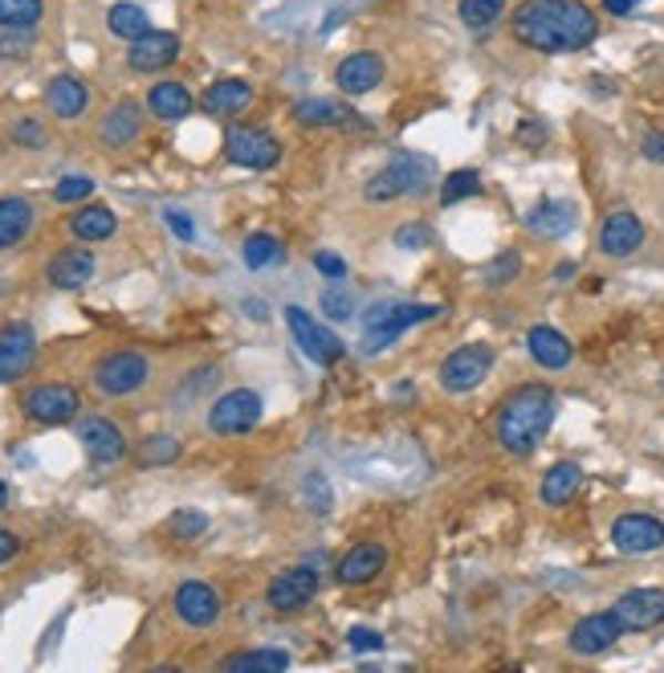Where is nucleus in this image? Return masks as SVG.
Listing matches in <instances>:
<instances>
[{
  "instance_id": "nucleus-48",
  "label": "nucleus",
  "mask_w": 664,
  "mask_h": 673,
  "mask_svg": "<svg viewBox=\"0 0 664 673\" xmlns=\"http://www.w3.org/2000/svg\"><path fill=\"white\" fill-rule=\"evenodd\" d=\"M13 140L21 143V147H41V143H45V131H41L38 119H21L13 128Z\"/></svg>"
},
{
  "instance_id": "nucleus-34",
  "label": "nucleus",
  "mask_w": 664,
  "mask_h": 673,
  "mask_svg": "<svg viewBox=\"0 0 664 673\" xmlns=\"http://www.w3.org/2000/svg\"><path fill=\"white\" fill-rule=\"evenodd\" d=\"M505 13V0H461L457 4V17L469 33H489V29L502 21Z\"/></svg>"
},
{
  "instance_id": "nucleus-6",
  "label": "nucleus",
  "mask_w": 664,
  "mask_h": 673,
  "mask_svg": "<svg viewBox=\"0 0 664 673\" xmlns=\"http://www.w3.org/2000/svg\"><path fill=\"white\" fill-rule=\"evenodd\" d=\"M289 323V335H294V344L302 347V356L310 359V364H318V368H330V364H339L343 356V339L335 335V330H326L323 323L314 315H306L302 306H286L282 310Z\"/></svg>"
},
{
  "instance_id": "nucleus-12",
  "label": "nucleus",
  "mask_w": 664,
  "mask_h": 673,
  "mask_svg": "<svg viewBox=\"0 0 664 673\" xmlns=\"http://www.w3.org/2000/svg\"><path fill=\"white\" fill-rule=\"evenodd\" d=\"M624 633H648L664 621V588H632L612 604Z\"/></svg>"
},
{
  "instance_id": "nucleus-41",
  "label": "nucleus",
  "mask_w": 664,
  "mask_h": 673,
  "mask_svg": "<svg viewBox=\"0 0 664 673\" xmlns=\"http://www.w3.org/2000/svg\"><path fill=\"white\" fill-rule=\"evenodd\" d=\"M518 269H522V257H518L514 249H505V254H498L486 266V286H505V282H514Z\"/></svg>"
},
{
  "instance_id": "nucleus-51",
  "label": "nucleus",
  "mask_w": 664,
  "mask_h": 673,
  "mask_svg": "<svg viewBox=\"0 0 664 673\" xmlns=\"http://www.w3.org/2000/svg\"><path fill=\"white\" fill-rule=\"evenodd\" d=\"M21 551V543H17V534L13 531H0V563H9V559Z\"/></svg>"
},
{
  "instance_id": "nucleus-3",
  "label": "nucleus",
  "mask_w": 664,
  "mask_h": 673,
  "mask_svg": "<svg viewBox=\"0 0 664 673\" xmlns=\"http://www.w3.org/2000/svg\"><path fill=\"white\" fill-rule=\"evenodd\" d=\"M437 184V164L420 152H396L388 160V167L371 176V184L364 188L367 201L376 204H388V201H400V196H425L432 192Z\"/></svg>"
},
{
  "instance_id": "nucleus-54",
  "label": "nucleus",
  "mask_w": 664,
  "mask_h": 673,
  "mask_svg": "<svg viewBox=\"0 0 664 673\" xmlns=\"http://www.w3.org/2000/svg\"><path fill=\"white\" fill-rule=\"evenodd\" d=\"M571 274H575V266H571V262H563V266L554 269V278H571Z\"/></svg>"
},
{
  "instance_id": "nucleus-23",
  "label": "nucleus",
  "mask_w": 664,
  "mask_h": 673,
  "mask_svg": "<svg viewBox=\"0 0 664 673\" xmlns=\"http://www.w3.org/2000/svg\"><path fill=\"white\" fill-rule=\"evenodd\" d=\"M527 347H530V359H534L539 368H546V371H563L566 364H571V356H575V347H571V339H566L563 330L546 327V323H539V327H530Z\"/></svg>"
},
{
  "instance_id": "nucleus-25",
  "label": "nucleus",
  "mask_w": 664,
  "mask_h": 673,
  "mask_svg": "<svg viewBox=\"0 0 664 673\" xmlns=\"http://www.w3.org/2000/svg\"><path fill=\"white\" fill-rule=\"evenodd\" d=\"M45 278H50V286H58V290H82L90 278H94V254L90 249H62V254L53 257L50 269H45Z\"/></svg>"
},
{
  "instance_id": "nucleus-29",
  "label": "nucleus",
  "mask_w": 664,
  "mask_h": 673,
  "mask_svg": "<svg viewBox=\"0 0 664 673\" xmlns=\"http://www.w3.org/2000/svg\"><path fill=\"white\" fill-rule=\"evenodd\" d=\"M249 102H253V86L245 78H221V82H213V86L204 90L201 106L208 115H241Z\"/></svg>"
},
{
  "instance_id": "nucleus-35",
  "label": "nucleus",
  "mask_w": 664,
  "mask_h": 673,
  "mask_svg": "<svg viewBox=\"0 0 664 673\" xmlns=\"http://www.w3.org/2000/svg\"><path fill=\"white\" fill-rule=\"evenodd\" d=\"M106 26H111L114 38H123V41H135L143 38V33H151V17L139 9V4H114L111 13H106Z\"/></svg>"
},
{
  "instance_id": "nucleus-46",
  "label": "nucleus",
  "mask_w": 664,
  "mask_h": 673,
  "mask_svg": "<svg viewBox=\"0 0 664 673\" xmlns=\"http://www.w3.org/2000/svg\"><path fill=\"white\" fill-rule=\"evenodd\" d=\"M428 242H432V230H428V225H403V230H396V245H400V249H425Z\"/></svg>"
},
{
  "instance_id": "nucleus-50",
  "label": "nucleus",
  "mask_w": 664,
  "mask_h": 673,
  "mask_svg": "<svg viewBox=\"0 0 664 673\" xmlns=\"http://www.w3.org/2000/svg\"><path fill=\"white\" fill-rule=\"evenodd\" d=\"M640 152H644V160H652V164H664V135H661V131H652V135H644V143H640Z\"/></svg>"
},
{
  "instance_id": "nucleus-37",
  "label": "nucleus",
  "mask_w": 664,
  "mask_h": 673,
  "mask_svg": "<svg viewBox=\"0 0 664 673\" xmlns=\"http://www.w3.org/2000/svg\"><path fill=\"white\" fill-rule=\"evenodd\" d=\"M45 4L41 0H0V26H21V29H38Z\"/></svg>"
},
{
  "instance_id": "nucleus-19",
  "label": "nucleus",
  "mask_w": 664,
  "mask_h": 673,
  "mask_svg": "<svg viewBox=\"0 0 664 673\" xmlns=\"http://www.w3.org/2000/svg\"><path fill=\"white\" fill-rule=\"evenodd\" d=\"M176 616L192 629H208V624L221 621V596L216 588L201 584V580H188V584L176 588Z\"/></svg>"
},
{
  "instance_id": "nucleus-2",
  "label": "nucleus",
  "mask_w": 664,
  "mask_h": 673,
  "mask_svg": "<svg viewBox=\"0 0 664 673\" xmlns=\"http://www.w3.org/2000/svg\"><path fill=\"white\" fill-rule=\"evenodd\" d=\"M559 400L546 384H522L498 405V445L514 458H527L551 432Z\"/></svg>"
},
{
  "instance_id": "nucleus-18",
  "label": "nucleus",
  "mask_w": 664,
  "mask_h": 673,
  "mask_svg": "<svg viewBox=\"0 0 664 673\" xmlns=\"http://www.w3.org/2000/svg\"><path fill=\"white\" fill-rule=\"evenodd\" d=\"M180 58V38L176 33H163V29H151L143 38L131 41L126 50V65L139 70V74H155V70H167V65Z\"/></svg>"
},
{
  "instance_id": "nucleus-43",
  "label": "nucleus",
  "mask_w": 664,
  "mask_h": 673,
  "mask_svg": "<svg viewBox=\"0 0 664 673\" xmlns=\"http://www.w3.org/2000/svg\"><path fill=\"white\" fill-rule=\"evenodd\" d=\"M90 192H94V180L90 176H62L58 180V188H53V201L74 204V201H86Z\"/></svg>"
},
{
  "instance_id": "nucleus-47",
  "label": "nucleus",
  "mask_w": 664,
  "mask_h": 673,
  "mask_svg": "<svg viewBox=\"0 0 664 673\" xmlns=\"http://www.w3.org/2000/svg\"><path fill=\"white\" fill-rule=\"evenodd\" d=\"M314 269H318V274H326V278H330V282L347 278V262H343L339 254H330V249H323V254H314Z\"/></svg>"
},
{
  "instance_id": "nucleus-26",
  "label": "nucleus",
  "mask_w": 664,
  "mask_h": 673,
  "mask_svg": "<svg viewBox=\"0 0 664 673\" xmlns=\"http://www.w3.org/2000/svg\"><path fill=\"white\" fill-rule=\"evenodd\" d=\"M45 102H50V111L58 119H78L90 106V86L74 74H58L45 86Z\"/></svg>"
},
{
  "instance_id": "nucleus-36",
  "label": "nucleus",
  "mask_w": 664,
  "mask_h": 673,
  "mask_svg": "<svg viewBox=\"0 0 664 673\" xmlns=\"http://www.w3.org/2000/svg\"><path fill=\"white\" fill-rule=\"evenodd\" d=\"M241 257H245L249 269L274 266V262H282V242H277L274 233H253L249 242H245V249H241Z\"/></svg>"
},
{
  "instance_id": "nucleus-5",
  "label": "nucleus",
  "mask_w": 664,
  "mask_h": 673,
  "mask_svg": "<svg viewBox=\"0 0 664 673\" xmlns=\"http://www.w3.org/2000/svg\"><path fill=\"white\" fill-rule=\"evenodd\" d=\"M493 371V347L489 344H464L440 364V388L452 396H464L481 388L486 376Z\"/></svg>"
},
{
  "instance_id": "nucleus-13",
  "label": "nucleus",
  "mask_w": 664,
  "mask_h": 673,
  "mask_svg": "<svg viewBox=\"0 0 664 673\" xmlns=\"http://www.w3.org/2000/svg\"><path fill=\"white\" fill-rule=\"evenodd\" d=\"M78 392L70 384H41L25 396V417L38 425H70L78 417Z\"/></svg>"
},
{
  "instance_id": "nucleus-21",
  "label": "nucleus",
  "mask_w": 664,
  "mask_h": 673,
  "mask_svg": "<svg viewBox=\"0 0 664 673\" xmlns=\"http://www.w3.org/2000/svg\"><path fill=\"white\" fill-rule=\"evenodd\" d=\"M644 245V225H640L636 213H627V208H620V213H612L607 221H603L600 230V249L607 257H632Z\"/></svg>"
},
{
  "instance_id": "nucleus-4",
  "label": "nucleus",
  "mask_w": 664,
  "mask_h": 673,
  "mask_svg": "<svg viewBox=\"0 0 664 673\" xmlns=\"http://www.w3.org/2000/svg\"><path fill=\"white\" fill-rule=\"evenodd\" d=\"M437 315H440V306H432V303H400V306H376V310H367L364 356L388 351L403 330L416 327V323H428V318H437Z\"/></svg>"
},
{
  "instance_id": "nucleus-17",
  "label": "nucleus",
  "mask_w": 664,
  "mask_h": 673,
  "mask_svg": "<svg viewBox=\"0 0 664 673\" xmlns=\"http://www.w3.org/2000/svg\"><path fill=\"white\" fill-rule=\"evenodd\" d=\"M620 621H615V612H595V616H583V621L571 629V636H566V645H571V653H579V657H600V653H607V649L620 641Z\"/></svg>"
},
{
  "instance_id": "nucleus-11",
  "label": "nucleus",
  "mask_w": 664,
  "mask_h": 673,
  "mask_svg": "<svg viewBox=\"0 0 664 673\" xmlns=\"http://www.w3.org/2000/svg\"><path fill=\"white\" fill-rule=\"evenodd\" d=\"M612 547L620 555H656L664 547V522L652 514H620L612 522Z\"/></svg>"
},
{
  "instance_id": "nucleus-14",
  "label": "nucleus",
  "mask_w": 664,
  "mask_h": 673,
  "mask_svg": "<svg viewBox=\"0 0 664 673\" xmlns=\"http://www.w3.org/2000/svg\"><path fill=\"white\" fill-rule=\"evenodd\" d=\"M318 596V572L314 568H289V572L274 575L265 588V600L274 612H302Z\"/></svg>"
},
{
  "instance_id": "nucleus-28",
  "label": "nucleus",
  "mask_w": 664,
  "mask_h": 673,
  "mask_svg": "<svg viewBox=\"0 0 664 673\" xmlns=\"http://www.w3.org/2000/svg\"><path fill=\"white\" fill-rule=\"evenodd\" d=\"M294 119L302 128H351L359 115L343 99H302L294 106Z\"/></svg>"
},
{
  "instance_id": "nucleus-8",
  "label": "nucleus",
  "mask_w": 664,
  "mask_h": 673,
  "mask_svg": "<svg viewBox=\"0 0 664 673\" xmlns=\"http://www.w3.org/2000/svg\"><path fill=\"white\" fill-rule=\"evenodd\" d=\"M257 420H262V396L249 392V388H233L208 408V429L221 432V437H241Z\"/></svg>"
},
{
  "instance_id": "nucleus-1",
  "label": "nucleus",
  "mask_w": 664,
  "mask_h": 673,
  "mask_svg": "<svg viewBox=\"0 0 664 673\" xmlns=\"http://www.w3.org/2000/svg\"><path fill=\"white\" fill-rule=\"evenodd\" d=\"M510 29L534 53H575L595 41L600 21L583 0H527L518 4Z\"/></svg>"
},
{
  "instance_id": "nucleus-53",
  "label": "nucleus",
  "mask_w": 664,
  "mask_h": 673,
  "mask_svg": "<svg viewBox=\"0 0 664 673\" xmlns=\"http://www.w3.org/2000/svg\"><path fill=\"white\" fill-rule=\"evenodd\" d=\"M518 140H534V143H542V140H546V128H530V123H527V128H518Z\"/></svg>"
},
{
  "instance_id": "nucleus-38",
  "label": "nucleus",
  "mask_w": 664,
  "mask_h": 673,
  "mask_svg": "<svg viewBox=\"0 0 664 673\" xmlns=\"http://www.w3.org/2000/svg\"><path fill=\"white\" fill-rule=\"evenodd\" d=\"M481 192V176L473 167H461V172H449L445 184H440V204H457V201H469Z\"/></svg>"
},
{
  "instance_id": "nucleus-44",
  "label": "nucleus",
  "mask_w": 664,
  "mask_h": 673,
  "mask_svg": "<svg viewBox=\"0 0 664 673\" xmlns=\"http://www.w3.org/2000/svg\"><path fill=\"white\" fill-rule=\"evenodd\" d=\"M172 531H176L180 539H196V534L208 531V514H201V510H176V514H172Z\"/></svg>"
},
{
  "instance_id": "nucleus-49",
  "label": "nucleus",
  "mask_w": 664,
  "mask_h": 673,
  "mask_svg": "<svg viewBox=\"0 0 664 673\" xmlns=\"http://www.w3.org/2000/svg\"><path fill=\"white\" fill-rule=\"evenodd\" d=\"M167 230L176 233L180 242H192V237H196V230H192V216L188 213H180V208H167Z\"/></svg>"
},
{
  "instance_id": "nucleus-31",
  "label": "nucleus",
  "mask_w": 664,
  "mask_h": 673,
  "mask_svg": "<svg viewBox=\"0 0 664 673\" xmlns=\"http://www.w3.org/2000/svg\"><path fill=\"white\" fill-rule=\"evenodd\" d=\"M114 230H119V216L111 208H102V204H86V208H78L70 216V233L78 242H106Z\"/></svg>"
},
{
  "instance_id": "nucleus-9",
  "label": "nucleus",
  "mask_w": 664,
  "mask_h": 673,
  "mask_svg": "<svg viewBox=\"0 0 664 673\" xmlns=\"http://www.w3.org/2000/svg\"><path fill=\"white\" fill-rule=\"evenodd\" d=\"M225 155L237 167H249V172H265L282 160V143L262 128H233L225 135Z\"/></svg>"
},
{
  "instance_id": "nucleus-15",
  "label": "nucleus",
  "mask_w": 664,
  "mask_h": 673,
  "mask_svg": "<svg viewBox=\"0 0 664 673\" xmlns=\"http://www.w3.org/2000/svg\"><path fill=\"white\" fill-rule=\"evenodd\" d=\"M78 441L86 449V458L94 466H114L126 458V437L119 425H111L106 417H86L78 420Z\"/></svg>"
},
{
  "instance_id": "nucleus-7",
  "label": "nucleus",
  "mask_w": 664,
  "mask_h": 673,
  "mask_svg": "<svg viewBox=\"0 0 664 673\" xmlns=\"http://www.w3.org/2000/svg\"><path fill=\"white\" fill-rule=\"evenodd\" d=\"M147 376H151L147 356H139V351H114V356L99 359V368H94V388H99L102 396L119 400V396L139 392V388L147 384Z\"/></svg>"
},
{
  "instance_id": "nucleus-52",
  "label": "nucleus",
  "mask_w": 664,
  "mask_h": 673,
  "mask_svg": "<svg viewBox=\"0 0 664 673\" xmlns=\"http://www.w3.org/2000/svg\"><path fill=\"white\" fill-rule=\"evenodd\" d=\"M636 4H640V0H603V9H607L612 17H627Z\"/></svg>"
},
{
  "instance_id": "nucleus-22",
  "label": "nucleus",
  "mask_w": 664,
  "mask_h": 673,
  "mask_svg": "<svg viewBox=\"0 0 664 673\" xmlns=\"http://www.w3.org/2000/svg\"><path fill=\"white\" fill-rule=\"evenodd\" d=\"M579 221V208L571 201H542L534 204L527 213V230L542 242H554V237H566V233L575 230Z\"/></svg>"
},
{
  "instance_id": "nucleus-39",
  "label": "nucleus",
  "mask_w": 664,
  "mask_h": 673,
  "mask_svg": "<svg viewBox=\"0 0 664 673\" xmlns=\"http://www.w3.org/2000/svg\"><path fill=\"white\" fill-rule=\"evenodd\" d=\"M176 458H180V441L172 432H155V437H147L143 449H139V461H143V466H167V461Z\"/></svg>"
},
{
  "instance_id": "nucleus-33",
  "label": "nucleus",
  "mask_w": 664,
  "mask_h": 673,
  "mask_svg": "<svg viewBox=\"0 0 664 673\" xmlns=\"http://www.w3.org/2000/svg\"><path fill=\"white\" fill-rule=\"evenodd\" d=\"M289 665V653L282 649H253V653H233V657L221 661L225 673H282Z\"/></svg>"
},
{
  "instance_id": "nucleus-16",
  "label": "nucleus",
  "mask_w": 664,
  "mask_h": 673,
  "mask_svg": "<svg viewBox=\"0 0 664 673\" xmlns=\"http://www.w3.org/2000/svg\"><path fill=\"white\" fill-rule=\"evenodd\" d=\"M38 356V335L29 323H9L0 330V384H13L21 380Z\"/></svg>"
},
{
  "instance_id": "nucleus-27",
  "label": "nucleus",
  "mask_w": 664,
  "mask_h": 673,
  "mask_svg": "<svg viewBox=\"0 0 664 673\" xmlns=\"http://www.w3.org/2000/svg\"><path fill=\"white\" fill-rule=\"evenodd\" d=\"M192 106H196V99H192V90L184 86V82H155L147 94V111L155 119H163V123L188 119Z\"/></svg>"
},
{
  "instance_id": "nucleus-40",
  "label": "nucleus",
  "mask_w": 664,
  "mask_h": 673,
  "mask_svg": "<svg viewBox=\"0 0 664 673\" xmlns=\"http://www.w3.org/2000/svg\"><path fill=\"white\" fill-rule=\"evenodd\" d=\"M33 50V29L0 26V58H29Z\"/></svg>"
},
{
  "instance_id": "nucleus-10",
  "label": "nucleus",
  "mask_w": 664,
  "mask_h": 673,
  "mask_svg": "<svg viewBox=\"0 0 664 673\" xmlns=\"http://www.w3.org/2000/svg\"><path fill=\"white\" fill-rule=\"evenodd\" d=\"M384 78H388V65H384V58H379L376 50L347 53V58L335 65V86H339V94H347V99H364V94L379 90Z\"/></svg>"
},
{
  "instance_id": "nucleus-24",
  "label": "nucleus",
  "mask_w": 664,
  "mask_h": 673,
  "mask_svg": "<svg viewBox=\"0 0 664 673\" xmlns=\"http://www.w3.org/2000/svg\"><path fill=\"white\" fill-rule=\"evenodd\" d=\"M139 131H143V111H139V102L123 99L102 115L99 140L106 143V147H131V143L139 140Z\"/></svg>"
},
{
  "instance_id": "nucleus-55",
  "label": "nucleus",
  "mask_w": 664,
  "mask_h": 673,
  "mask_svg": "<svg viewBox=\"0 0 664 673\" xmlns=\"http://www.w3.org/2000/svg\"><path fill=\"white\" fill-rule=\"evenodd\" d=\"M4 502H9V486L0 482V510H4Z\"/></svg>"
},
{
  "instance_id": "nucleus-45",
  "label": "nucleus",
  "mask_w": 664,
  "mask_h": 673,
  "mask_svg": "<svg viewBox=\"0 0 664 673\" xmlns=\"http://www.w3.org/2000/svg\"><path fill=\"white\" fill-rule=\"evenodd\" d=\"M347 645H351L355 653H376V649H384V633L355 624V629H347Z\"/></svg>"
},
{
  "instance_id": "nucleus-30",
  "label": "nucleus",
  "mask_w": 664,
  "mask_h": 673,
  "mask_svg": "<svg viewBox=\"0 0 664 673\" xmlns=\"http://www.w3.org/2000/svg\"><path fill=\"white\" fill-rule=\"evenodd\" d=\"M579 486H583V470L575 461H554L546 478H542V502L546 507H566L579 494Z\"/></svg>"
},
{
  "instance_id": "nucleus-32",
  "label": "nucleus",
  "mask_w": 664,
  "mask_h": 673,
  "mask_svg": "<svg viewBox=\"0 0 664 673\" xmlns=\"http://www.w3.org/2000/svg\"><path fill=\"white\" fill-rule=\"evenodd\" d=\"M29 230H33V204L21 196H4L0 201V249L17 245Z\"/></svg>"
},
{
  "instance_id": "nucleus-20",
  "label": "nucleus",
  "mask_w": 664,
  "mask_h": 673,
  "mask_svg": "<svg viewBox=\"0 0 664 673\" xmlns=\"http://www.w3.org/2000/svg\"><path fill=\"white\" fill-rule=\"evenodd\" d=\"M384 568H388V551H384V543H355L351 551L339 559L335 575H339L343 588H364V584H371Z\"/></svg>"
},
{
  "instance_id": "nucleus-42",
  "label": "nucleus",
  "mask_w": 664,
  "mask_h": 673,
  "mask_svg": "<svg viewBox=\"0 0 664 673\" xmlns=\"http://www.w3.org/2000/svg\"><path fill=\"white\" fill-rule=\"evenodd\" d=\"M323 315L326 318H351L355 315V298L347 286H330V290H323Z\"/></svg>"
}]
</instances>
